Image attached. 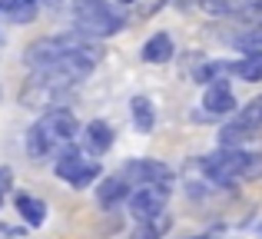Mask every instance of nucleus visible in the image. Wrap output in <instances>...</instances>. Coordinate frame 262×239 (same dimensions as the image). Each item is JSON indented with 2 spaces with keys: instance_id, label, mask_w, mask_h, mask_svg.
I'll list each match as a JSON object with an SVG mask.
<instances>
[{
  "instance_id": "f257e3e1",
  "label": "nucleus",
  "mask_w": 262,
  "mask_h": 239,
  "mask_svg": "<svg viewBox=\"0 0 262 239\" xmlns=\"http://www.w3.org/2000/svg\"><path fill=\"white\" fill-rule=\"evenodd\" d=\"M77 133H80V123L73 117V110L57 106V110L43 113V117L30 126V133H27V153L43 163L47 156H53L63 146H70Z\"/></svg>"
},
{
  "instance_id": "f03ea898",
  "label": "nucleus",
  "mask_w": 262,
  "mask_h": 239,
  "mask_svg": "<svg viewBox=\"0 0 262 239\" xmlns=\"http://www.w3.org/2000/svg\"><path fill=\"white\" fill-rule=\"evenodd\" d=\"M73 24H77V33L96 40V37H113L126 27V17L120 10L106 4V0H77L73 4Z\"/></svg>"
},
{
  "instance_id": "7ed1b4c3",
  "label": "nucleus",
  "mask_w": 262,
  "mask_h": 239,
  "mask_svg": "<svg viewBox=\"0 0 262 239\" xmlns=\"http://www.w3.org/2000/svg\"><path fill=\"white\" fill-rule=\"evenodd\" d=\"M57 176L63 183H70L73 189H86L90 183L100 180V163L96 160H86V153L80 146H63L57 153Z\"/></svg>"
},
{
  "instance_id": "20e7f679",
  "label": "nucleus",
  "mask_w": 262,
  "mask_h": 239,
  "mask_svg": "<svg viewBox=\"0 0 262 239\" xmlns=\"http://www.w3.org/2000/svg\"><path fill=\"white\" fill-rule=\"evenodd\" d=\"M199 169H203V176L209 183H216V186H229L232 180H239V169H243V149L219 146L216 153H209V156L199 160Z\"/></svg>"
},
{
  "instance_id": "39448f33",
  "label": "nucleus",
  "mask_w": 262,
  "mask_h": 239,
  "mask_svg": "<svg viewBox=\"0 0 262 239\" xmlns=\"http://www.w3.org/2000/svg\"><path fill=\"white\" fill-rule=\"evenodd\" d=\"M169 193H173V189H169L166 183H160V186H140L136 193H129V216H133L136 223H146V220H153V216L166 213Z\"/></svg>"
},
{
  "instance_id": "423d86ee",
  "label": "nucleus",
  "mask_w": 262,
  "mask_h": 239,
  "mask_svg": "<svg viewBox=\"0 0 262 239\" xmlns=\"http://www.w3.org/2000/svg\"><path fill=\"white\" fill-rule=\"evenodd\" d=\"M120 176L129 183V186H160V183H173V169L160 160H129L126 166L120 169Z\"/></svg>"
},
{
  "instance_id": "0eeeda50",
  "label": "nucleus",
  "mask_w": 262,
  "mask_h": 239,
  "mask_svg": "<svg viewBox=\"0 0 262 239\" xmlns=\"http://www.w3.org/2000/svg\"><path fill=\"white\" fill-rule=\"evenodd\" d=\"M113 140H116V133L106 120H90L83 126V146H86V153H93V156H103L113 146Z\"/></svg>"
},
{
  "instance_id": "6e6552de",
  "label": "nucleus",
  "mask_w": 262,
  "mask_h": 239,
  "mask_svg": "<svg viewBox=\"0 0 262 239\" xmlns=\"http://www.w3.org/2000/svg\"><path fill=\"white\" fill-rule=\"evenodd\" d=\"M203 110L212 113V117H223V113L236 110V97H232L229 83H209L203 93Z\"/></svg>"
},
{
  "instance_id": "1a4fd4ad",
  "label": "nucleus",
  "mask_w": 262,
  "mask_h": 239,
  "mask_svg": "<svg viewBox=\"0 0 262 239\" xmlns=\"http://www.w3.org/2000/svg\"><path fill=\"white\" fill-rule=\"evenodd\" d=\"M123 200H129V183L123 180L120 173L106 176V180L96 186V203H100V206L110 209V206H116V203H123Z\"/></svg>"
},
{
  "instance_id": "9d476101",
  "label": "nucleus",
  "mask_w": 262,
  "mask_h": 239,
  "mask_svg": "<svg viewBox=\"0 0 262 239\" xmlns=\"http://www.w3.org/2000/svg\"><path fill=\"white\" fill-rule=\"evenodd\" d=\"M173 37L169 33H153V37L143 44V63H166L169 57H173Z\"/></svg>"
},
{
  "instance_id": "9b49d317",
  "label": "nucleus",
  "mask_w": 262,
  "mask_h": 239,
  "mask_svg": "<svg viewBox=\"0 0 262 239\" xmlns=\"http://www.w3.org/2000/svg\"><path fill=\"white\" fill-rule=\"evenodd\" d=\"M256 133H259V129H252V126H246V123L232 120V123H226V126L219 129V146H226V149H243Z\"/></svg>"
},
{
  "instance_id": "f8f14e48",
  "label": "nucleus",
  "mask_w": 262,
  "mask_h": 239,
  "mask_svg": "<svg viewBox=\"0 0 262 239\" xmlns=\"http://www.w3.org/2000/svg\"><path fill=\"white\" fill-rule=\"evenodd\" d=\"M13 203H17V213L27 220V226H43L47 223V203L43 200H37L30 193H20Z\"/></svg>"
},
{
  "instance_id": "ddd939ff",
  "label": "nucleus",
  "mask_w": 262,
  "mask_h": 239,
  "mask_svg": "<svg viewBox=\"0 0 262 239\" xmlns=\"http://www.w3.org/2000/svg\"><path fill=\"white\" fill-rule=\"evenodd\" d=\"M129 113H133V123H136L140 133H153L156 110H153V100H149V97H133V100H129Z\"/></svg>"
},
{
  "instance_id": "4468645a",
  "label": "nucleus",
  "mask_w": 262,
  "mask_h": 239,
  "mask_svg": "<svg viewBox=\"0 0 262 239\" xmlns=\"http://www.w3.org/2000/svg\"><path fill=\"white\" fill-rule=\"evenodd\" d=\"M199 7L209 13H243V10H259L262 0H199Z\"/></svg>"
},
{
  "instance_id": "2eb2a0df",
  "label": "nucleus",
  "mask_w": 262,
  "mask_h": 239,
  "mask_svg": "<svg viewBox=\"0 0 262 239\" xmlns=\"http://www.w3.org/2000/svg\"><path fill=\"white\" fill-rule=\"evenodd\" d=\"M223 77H232V60H209L196 70V80L199 83H226Z\"/></svg>"
},
{
  "instance_id": "dca6fc26",
  "label": "nucleus",
  "mask_w": 262,
  "mask_h": 239,
  "mask_svg": "<svg viewBox=\"0 0 262 239\" xmlns=\"http://www.w3.org/2000/svg\"><path fill=\"white\" fill-rule=\"evenodd\" d=\"M232 77L246 80V83L262 80V53H246L243 60H236V63H232Z\"/></svg>"
},
{
  "instance_id": "f3484780",
  "label": "nucleus",
  "mask_w": 262,
  "mask_h": 239,
  "mask_svg": "<svg viewBox=\"0 0 262 239\" xmlns=\"http://www.w3.org/2000/svg\"><path fill=\"white\" fill-rule=\"evenodd\" d=\"M169 226H173V220H169L166 213H160V216H153V220L140 223V226L133 229V239H163L169 233Z\"/></svg>"
},
{
  "instance_id": "a211bd4d",
  "label": "nucleus",
  "mask_w": 262,
  "mask_h": 239,
  "mask_svg": "<svg viewBox=\"0 0 262 239\" xmlns=\"http://www.w3.org/2000/svg\"><path fill=\"white\" fill-rule=\"evenodd\" d=\"M37 10H40L37 0H17V4L7 10V17H10L13 24H30V20H37Z\"/></svg>"
},
{
  "instance_id": "6ab92c4d",
  "label": "nucleus",
  "mask_w": 262,
  "mask_h": 239,
  "mask_svg": "<svg viewBox=\"0 0 262 239\" xmlns=\"http://www.w3.org/2000/svg\"><path fill=\"white\" fill-rule=\"evenodd\" d=\"M262 176V153L259 149H243V169L239 180H259Z\"/></svg>"
},
{
  "instance_id": "aec40b11",
  "label": "nucleus",
  "mask_w": 262,
  "mask_h": 239,
  "mask_svg": "<svg viewBox=\"0 0 262 239\" xmlns=\"http://www.w3.org/2000/svg\"><path fill=\"white\" fill-rule=\"evenodd\" d=\"M236 120L239 123H246V126H252V129H259L262 126V93L256 100H249V103L243 106V110L236 113Z\"/></svg>"
},
{
  "instance_id": "412c9836",
  "label": "nucleus",
  "mask_w": 262,
  "mask_h": 239,
  "mask_svg": "<svg viewBox=\"0 0 262 239\" xmlns=\"http://www.w3.org/2000/svg\"><path fill=\"white\" fill-rule=\"evenodd\" d=\"M236 47L246 50V53H262V27H249L246 33H239Z\"/></svg>"
},
{
  "instance_id": "4be33fe9",
  "label": "nucleus",
  "mask_w": 262,
  "mask_h": 239,
  "mask_svg": "<svg viewBox=\"0 0 262 239\" xmlns=\"http://www.w3.org/2000/svg\"><path fill=\"white\" fill-rule=\"evenodd\" d=\"M0 239H24V229H17V226H4V223H0Z\"/></svg>"
},
{
  "instance_id": "5701e85b",
  "label": "nucleus",
  "mask_w": 262,
  "mask_h": 239,
  "mask_svg": "<svg viewBox=\"0 0 262 239\" xmlns=\"http://www.w3.org/2000/svg\"><path fill=\"white\" fill-rule=\"evenodd\" d=\"M10 183H13V173L7 166H0V193H7V189H10Z\"/></svg>"
},
{
  "instance_id": "b1692460",
  "label": "nucleus",
  "mask_w": 262,
  "mask_h": 239,
  "mask_svg": "<svg viewBox=\"0 0 262 239\" xmlns=\"http://www.w3.org/2000/svg\"><path fill=\"white\" fill-rule=\"evenodd\" d=\"M13 4H17V0H0V10H10Z\"/></svg>"
},
{
  "instance_id": "393cba45",
  "label": "nucleus",
  "mask_w": 262,
  "mask_h": 239,
  "mask_svg": "<svg viewBox=\"0 0 262 239\" xmlns=\"http://www.w3.org/2000/svg\"><path fill=\"white\" fill-rule=\"evenodd\" d=\"M179 7H192V4H199V0H176Z\"/></svg>"
},
{
  "instance_id": "a878e982",
  "label": "nucleus",
  "mask_w": 262,
  "mask_h": 239,
  "mask_svg": "<svg viewBox=\"0 0 262 239\" xmlns=\"http://www.w3.org/2000/svg\"><path fill=\"white\" fill-rule=\"evenodd\" d=\"M116 4H123V7H126V4H136V0H116Z\"/></svg>"
},
{
  "instance_id": "bb28decb",
  "label": "nucleus",
  "mask_w": 262,
  "mask_h": 239,
  "mask_svg": "<svg viewBox=\"0 0 262 239\" xmlns=\"http://www.w3.org/2000/svg\"><path fill=\"white\" fill-rule=\"evenodd\" d=\"M0 203H4V193H0Z\"/></svg>"
},
{
  "instance_id": "cd10ccee",
  "label": "nucleus",
  "mask_w": 262,
  "mask_h": 239,
  "mask_svg": "<svg viewBox=\"0 0 262 239\" xmlns=\"http://www.w3.org/2000/svg\"><path fill=\"white\" fill-rule=\"evenodd\" d=\"M259 229H262V220H259Z\"/></svg>"
}]
</instances>
